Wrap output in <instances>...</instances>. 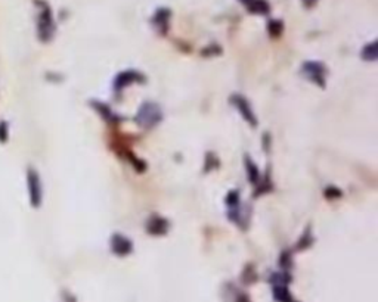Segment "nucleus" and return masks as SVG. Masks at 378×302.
<instances>
[{"instance_id": "obj_2", "label": "nucleus", "mask_w": 378, "mask_h": 302, "mask_svg": "<svg viewBox=\"0 0 378 302\" xmlns=\"http://www.w3.org/2000/svg\"><path fill=\"white\" fill-rule=\"evenodd\" d=\"M53 31H55V25L52 21V15H50V11L45 8L39 16V37H40V40H43V42L50 40Z\"/></svg>"}, {"instance_id": "obj_4", "label": "nucleus", "mask_w": 378, "mask_h": 302, "mask_svg": "<svg viewBox=\"0 0 378 302\" xmlns=\"http://www.w3.org/2000/svg\"><path fill=\"white\" fill-rule=\"evenodd\" d=\"M114 244H118V246H114V249H116V252H117V254L118 252H120V254H121V252H124V254H126V252H129L130 248H131L129 242H127L124 237H121V236H116Z\"/></svg>"}, {"instance_id": "obj_5", "label": "nucleus", "mask_w": 378, "mask_h": 302, "mask_svg": "<svg viewBox=\"0 0 378 302\" xmlns=\"http://www.w3.org/2000/svg\"><path fill=\"white\" fill-rule=\"evenodd\" d=\"M9 137V127H8V123L6 121H2L0 123V143H6Z\"/></svg>"}, {"instance_id": "obj_8", "label": "nucleus", "mask_w": 378, "mask_h": 302, "mask_svg": "<svg viewBox=\"0 0 378 302\" xmlns=\"http://www.w3.org/2000/svg\"><path fill=\"white\" fill-rule=\"evenodd\" d=\"M241 2H244V3H245V5H248V3H250V2H251V0H241Z\"/></svg>"}, {"instance_id": "obj_1", "label": "nucleus", "mask_w": 378, "mask_h": 302, "mask_svg": "<svg viewBox=\"0 0 378 302\" xmlns=\"http://www.w3.org/2000/svg\"><path fill=\"white\" fill-rule=\"evenodd\" d=\"M27 187H28V196H30L31 205L34 208H39L42 205V199H43V189H42V183H40V177L33 168H28V171H27Z\"/></svg>"}, {"instance_id": "obj_6", "label": "nucleus", "mask_w": 378, "mask_h": 302, "mask_svg": "<svg viewBox=\"0 0 378 302\" xmlns=\"http://www.w3.org/2000/svg\"><path fill=\"white\" fill-rule=\"evenodd\" d=\"M281 23H276V21H273V23H271V31L273 30V34L276 35V34H279V31H281Z\"/></svg>"}, {"instance_id": "obj_7", "label": "nucleus", "mask_w": 378, "mask_h": 302, "mask_svg": "<svg viewBox=\"0 0 378 302\" xmlns=\"http://www.w3.org/2000/svg\"><path fill=\"white\" fill-rule=\"evenodd\" d=\"M303 3H305L306 6H312V5L316 3V0H303Z\"/></svg>"}, {"instance_id": "obj_3", "label": "nucleus", "mask_w": 378, "mask_h": 302, "mask_svg": "<svg viewBox=\"0 0 378 302\" xmlns=\"http://www.w3.org/2000/svg\"><path fill=\"white\" fill-rule=\"evenodd\" d=\"M247 8L251 12H257V13H266L269 11V5L264 0H251Z\"/></svg>"}]
</instances>
